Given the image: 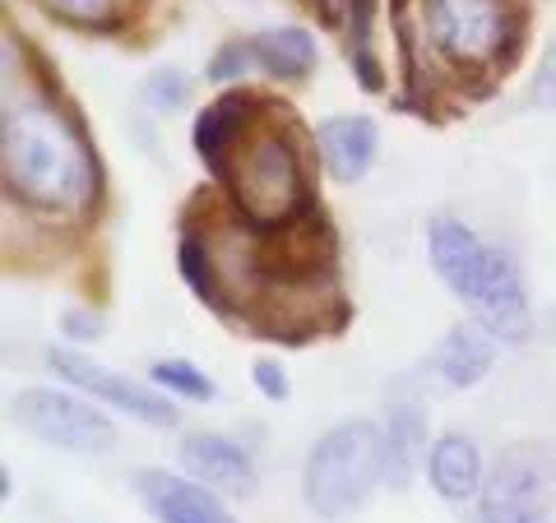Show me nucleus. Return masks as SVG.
Here are the masks:
<instances>
[{"label": "nucleus", "mask_w": 556, "mask_h": 523, "mask_svg": "<svg viewBox=\"0 0 556 523\" xmlns=\"http://www.w3.org/2000/svg\"><path fill=\"white\" fill-rule=\"evenodd\" d=\"M5 181L14 195L42 208H70L89 195V153L65 120L42 102H10L5 112Z\"/></svg>", "instance_id": "nucleus-1"}, {"label": "nucleus", "mask_w": 556, "mask_h": 523, "mask_svg": "<svg viewBox=\"0 0 556 523\" xmlns=\"http://www.w3.org/2000/svg\"><path fill=\"white\" fill-rule=\"evenodd\" d=\"M431 265L450 283V292H459L468 310L486 324V334L519 343L529 334V302H525V283L506 255L496 246L464 228L455 218H437L431 222Z\"/></svg>", "instance_id": "nucleus-2"}, {"label": "nucleus", "mask_w": 556, "mask_h": 523, "mask_svg": "<svg viewBox=\"0 0 556 523\" xmlns=\"http://www.w3.org/2000/svg\"><path fill=\"white\" fill-rule=\"evenodd\" d=\"M386 477V435L376 422H343L320 435V445L306 459L302 492L306 505L325 519L353 514L362 500Z\"/></svg>", "instance_id": "nucleus-3"}, {"label": "nucleus", "mask_w": 556, "mask_h": 523, "mask_svg": "<svg viewBox=\"0 0 556 523\" xmlns=\"http://www.w3.org/2000/svg\"><path fill=\"white\" fill-rule=\"evenodd\" d=\"M478 496L482 523H543L556 496V449L538 441L501 449Z\"/></svg>", "instance_id": "nucleus-4"}, {"label": "nucleus", "mask_w": 556, "mask_h": 523, "mask_svg": "<svg viewBox=\"0 0 556 523\" xmlns=\"http://www.w3.org/2000/svg\"><path fill=\"white\" fill-rule=\"evenodd\" d=\"M10 408L24 431L61 449H112L116 441L112 422L98 408H89L84 398L56 394V390H24V394H14Z\"/></svg>", "instance_id": "nucleus-5"}, {"label": "nucleus", "mask_w": 556, "mask_h": 523, "mask_svg": "<svg viewBox=\"0 0 556 523\" xmlns=\"http://www.w3.org/2000/svg\"><path fill=\"white\" fill-rule=\"evenodd\" d=\"M237 200L247 208L251 222H283L292 208L302 204V167L283 139H260L251 158L241 163Z\"/></svg>", "instance_id": "nucleus-6"}, {"label": "nucleus", "mask_w": 556, "mask_h": 523, "mask_svg": "<svg viewBox=\"0 0 556 523\" xmlns=\"http://www.w3.org/2000/svg\"><path fill=\"white\" fill-rule=\"evenodd\" d=\"M51 366H56L70 385L89 390L93 398H102V404H112V408L130 412V417H139V422H149V426H177V408H172L163 394H153L149 385L121 380L116 371H108V366H93L89 357H79V353H51Z\"/></svg>", "instance_id": "nucleus-7"}, {"label": "nucleus", "mask_w": 556, "mask_h": 523, "mask_svg": "<svg viewBox=\"0 0 556 523\" xmlns=\"http://www.w3.org/2000/svg\"><path fill=\"white\" fill-rule=\"evenodd\" d=\"M427 20H431L437 42L459 61H482L501 42L496 0H431Z\"/></svg>", "instance_id": "nucleus-8"}, {"label": "nucleus", "mask_w": 556, "mask_h": 523, "mask_svg": "<svg viewBox=\"0 0 556 523\" xmlns=\"http://www.w3.org/2000/svg\"><path fill=\"white\" fill-rule=\"evenodd\" d=\"M139 500L153 510L159 523H232V514L223 510V500L204 486L186 482V477H172V473H139Z\"/></svg>", "instance_id": "nucleus-9"}, {"label": "nucleus", "mask_w": 556, "mask_h": 523, "mask_svg": "<svg viewBox=\"0 0 556 523\" xmlns=\"http://www.w3.org/2000/svg\"><path fill=\"white\" fill-rule=\"evenodd\" d=\"M181 463L200 482L218 486V492H241V496L255 492V463H251V455L241 445L223 441V435H190V441L181 445Z\"/></svg>", "instance_id": "nucleus-10"}, {"label": "nucleus", "mask_w": 556, "mask_h": 523, "mask_svg": "<svg viewBox=\"0 0 556 523\" xmlns=\"http://www.w3.org/2000/svg\"><path fill=\"white\" fill-rule=\"evenodd\" d=\"M320 158L334 181H362L376 163V126L367 116H329L316 130Z\"/></svg>", "instance_id": "nucleus-11"}, {"label": "nucleus", "mask_w": 556, "mask_h": 523, "mask_svg": "<svg viewBox=\"0 0 556 523\" xmlns=\"http://www.w3.org/2000/svg\"><path fill=\"white\" fill-rule=\"evenodd\" d=\"M427 468H431V486L445 500H473L482 492V459L473 441H464V435H441L431 445Z\"/></svg>", "instance_id": "nucleus-12"}, {"label": "nucleus", "mask_w": 556, "mask_h": 523, "mask_svg": "<svg viewBox=\"0 0 556 523\" xmlns=\"http://www.w3.org/2000/svg\"><path fill=\"white\" fill-rule=\"evenodd\" d=\"M496 334H482L478 324H459V329H450L445 343H441V353H437V371L445 385H455V390H468V385H478V380L492 371V357H496Z\"/></svg>", "instance_id": "nucleus-13"}, {"label": "nucleus", "mask_w": 556, "mask_h": 523, "mask_svg": "<svg viewBox=\"0 0 556 523\" xmlns=\"http://www.w3.org/2000/svg\"><path fill=\"white\" fill-rule=\"evenodd\" d=\"M251 47L255 65H265L269 75H283V79H298L316 65V42L306 38L302 28H278V33H260Z\"/></svg>", "instance_id": "nucleus-14"}, {"label": "nucleus", "mask_w": 556, "mask_h": 523, "mask_svg": "<svg viewBox=\"0 0 556 523\" xmlns=\"http://www.w3.org/2000/svg\"><path fill=\"white\" fill-rule=\"evenodd\" d=\"M386 435V477L394 482V486H408V477H413V463H417V455H422V422H417V412H394L390 417V426L380 431Z\"/></svg>", "instance_id": "nucleus-15"}, {"label": "nucleus", "mask_w": 556, "mask_h": 523, "mask_svg": "<svg viewBox=\"0 0 556 523\" xmlns=\"http://www.w3.org/2000/svg\"><path fill=\"white\" fill-rule=\"evenodd\" d=\"M237 120H241V98L218 102V107H208V112L195 120V144H200V158H204L208 167H223V149H228Z\"/></svg>", "instance_id": "nucleus-16"}, {"label": "nucleus", "mask_w": 556, "mask_h": 523, "mask_svg": "<svg viewBox=\"0 0 556 523\" xmlns=\"http://www.w3.org/2000/svg\"><path fill=\"white\" fill-rule=\"evenodd\" d=\"M153 385L177 390L186 398H214V385H208L204 371H195L190 361H159V366H153Z\"/></svg>", "instance_id": "nucleus-17"}, {"label": "nucleus", "mask_w": 556, "mask_h": 523, "mask_svg": "<svg viewBox=\"0 0 556 523\" xmlns=\"http://www.w3.org/2000/svg\"><path fill=\"white\" fill-rule=\"evenodd\" d=\"M533 98H538V107H556V42L547 47L543 65H538V84H533Z\"/></svg>", "instance_id": "nucleus-18"}, {"label": "nucleus", "mask_w": 556, "mask_h": 523, "mask_svg": "<svg viewBox=\"0 0 556 523\" xmlns=\"http://www.w3.org/2000/svg\"><path fill=\"white\" fill-rule=\"evenodd\" d=\"M51 10H61V14H70V20H102L116 0H47Z\"/></svg>", "instance_id": "nucleus-19"}, {"label": "nucleus", "mask_w": 556, "mask_h": 523, "mask_svg": "<svg viewBox=\"0 0 556 523\" xmlns=\"http://www.w3.org/2000/svg\"><path fill=\"white\" fill-rule=\"evenodd\" d=\"M149 98L159 102V107H163V102H167V107H172V102H181V98H186V84H181V75H172V69H163V75H153V84H149Z\"/></svg>", "instance_id": "nucleus-20"}, {"label": "nucleus", "mask_w": 556, "mask_h": 523, "mask_svg": "<svg viewBox=\"0 0 556 523\" xmlns=\"http://www.w3.org/2000/svg\"><path fill=\"white\" fill-rule=\"evenodd\" d=\"M255 385H260V394H265V398H288V375L278 371L274 361H260L255 366Z\"/></svg>", "instance_id": "nucleus-21"}]
</instances>
